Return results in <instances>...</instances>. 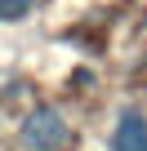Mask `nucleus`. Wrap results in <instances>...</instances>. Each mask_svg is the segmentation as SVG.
<instances>
[{"label":"nucleus","instance_id":"7ed1b4c3","mask_svg":"<svg viewBox=\"0 0 147 151\" xmlns=\"http://www.w3.org/2000/svg\"><path fill=\"white\" fill-rule=\"evenodd\" d=\"M31 5H36V0H0V18H5V22H18Z\"/></svg>","mask_w":147,"mask_h":151},{"label":"nucleus","instance_id":"f257e3e1","mask_svg":"<svg viewBox=\"0 0 147 151\" xmlns=\"http://www.w3.org/2000/svg\"><path fill=\"white\" fill-rule=\"evenodd\" d=\"M67 142H71V129L54 107H36L22 120V147L27 151H62Z\"/></svg>","mask_w":147,"mask_h":151},{"label":"nucleus","instance_id":"f03ea898","mask_svg":"<svg viewBox=\"0 0 147 151\" xmlns=\"http://www.w3.org/2000/svg\"><path fill=\"white\" fill-rule=\"evenodd\" d=\"M112 151H147V116L143 111H120L116 133H112Z\"/></svg>","mask_w":147,"mask_h":151}]
</instances>
